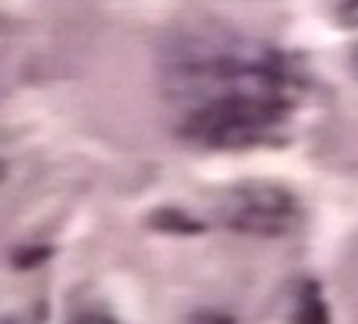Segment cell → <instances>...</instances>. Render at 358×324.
<instances>
[{"mask_svg":"<svg viewBox=\"0 0 358 324\" xmlns=\"http://www.w3.org/2000/svg\"><path fill=\"white\" fill-rule=\"evenodd\" d=\"M167 92L182 101H208L229 92L292 94L296 76L283 54L267 44L223 31H192L164 50Z\"/></svg>","mask_w":358,"mask_h":324,"instance_id":"obj_1","label":"cell"},{"mask_svg":"<svg viewBox=\"0 0 358 324\" xmlns=\"http://www.w3.org/2000/svg\"><path fill=\"white\" fill-rule=\"evenodd\" d=\"M292 94L229 92L198 101L182 117L179 136L204 148H248L271 139L289 120Z\"/></svg>","mask_w":358,"mask_h":324,"instance_id":"obj_2","label":"cell"},{"mask_svg":"<svg viewBox=\"0 0 358 324\" xmlns=\"http://www.w3.org/2000/svg\"><path fill=\"white\" fill-rule=\"evenodd\" d=\"M217 220L242 237L277 239L302 224L299 199L280 183H239L217 202Z\"/></svg>","mask_w":358,"mask_h":324,"instance_id":"obj_3","label":"cell"},{"mask_svg":"<svg viewBox=\"0 0 358 324\" xmlns=\"http://www.w3.org/2000/svg\"><path fill=\"white\" fill-rule=\"evenodd\" d=\"M336 16L343 25H358V0H336Z\"/></svg>","mask_w":358,"mask_h":324,"instance_id":"obj_4","label":"cell"},{"mask_svg":"<svg viewBox=\"0 0 358 324\" xmlns=\"http://www.w3.org/2000/svg\"><path fill=\"white\" fill-rule=\"evenodd\" d=\"M349 66H352V73L358 76V44H355V50L349 54Z\"/></svg>","mask_w":358,"mask_h":324,"instance_id":"obj_5","label":"cell"}]
</instances>
